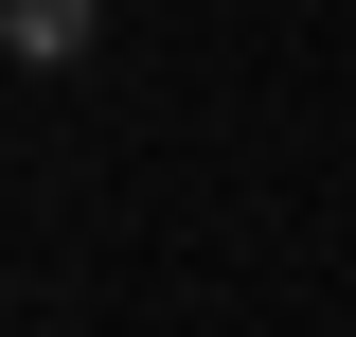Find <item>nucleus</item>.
I'll use <instances>...</instances> for the list:
<instances>
[{
    "label": "nucleus",
    "mask_w": 356,
    "mask_h": 337,
    "mask_svg": "<svg viewBox=\"0 0 356 337\" xmlns=\"http://www.w3.org/2000/svg\"><path fill=\"white\" fill-rule=\"evenodd\" d=\"M89 36H107V0H0V53L18 71H89Z\"/></svg>",
    "instance_id": "1"
}]
</instances>
